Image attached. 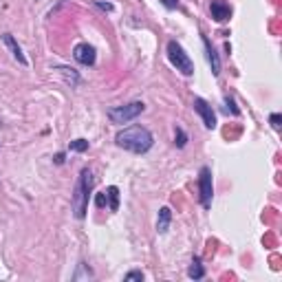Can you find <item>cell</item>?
Instances as JSON below:
<instances>
[{
    "label": "cell",
    "mask_w": 282,
    "mask_h": 282,
    "mask_svg": "<svg viewBox=\"0 0 282 282\" xmlns=\"http://www.w3.org/2000/svg\"><path fill=\"white\" fill-rule=\"evenodd\" d=\"M188 276L192 280H201V278H205V267L201 265V260L198 258H194L192 263H189V267H188Z\"/></svg>",
    "instance_id": "cell-13"
},
{
    "label": "cell",
    "mask_w": 282,
    "mask_h": 282,
    "mask_svg": "<svg viewBox=\"0 0 282 282\" xmlns=\"http://www.w3.org/2000/svg\"><path fill=\"white\" fill-rule=\"evenodd\" d=\"M223 104H225V112H227V115H240V108H238V106H236V101H234V97L232 95H225L223 97Z\"/></svg>",
    "instance_id": "cell-15"
},
{
    "label": "cell",
    "mask_w": 282,
    "mask_h": 282,
    "mask_svg": "<svg viewBox=\"0 0 282 282\" xmlns=\"http://www.w3.org/2000/svg\"><path fill=\"white\" fill-rule=\"evenodd\" d=\"M95 205H97L99 209L106 207V192H99V194H97V196H95Z\"/></svg>",
    "instance_id": "cell-20"
},
{
    "label": "cell",
    "mask_w": 282,
    "mask_h": 282,
    "mask_svg": "<svg viewBox=\"0 0 282 282\" xmlns=\"http://www.w3.org/2000/svg\"><path fill=\"white\" fill-rule=\"evenodd\" d=\"M106 205H108L110 212L119 209V189H117V186L106 188Z\"/></svg>",
    "instance_id": "cell-12"
},
{
    "label": "cell",
    "mask_w": 282,
    "mask_h": 282,
    "mask_svg": "<svg viewBox=\"0 0 282 282\" xmlns=\"http://www.w3.org/2000/svg\"><path fill=\"white\" fill-rule=\"evenodd\" d=\"M192 106H194V110L201 115L205 128H207V130H214V128H216V112H214L212 106H209L207 101L203 99V97H194Z\"/></svg>",
    "instance_id": "cell-6"
},
{
    "label": "cell",
    "mask_w": 282,
    "mask_h": 282,
    "mask_svg": "<svg viewBox=\"0 0 282 282\" xmlns=\"http://www.w3.org/2000/svg\"><path fill=\"white\" fill-rule=\"evenodd\" d=\"M269 124H271L274 130H280V128H282V115H280V112H271V115H269Z\"/></svg>",
    "instance_id": "cell-19"
},
{
    "label": "cell",
    "mask_w": 282,
    "mask_h": 282,
    "mask_svg": "<svg viewBox=\"0 0 282 282\" xmlns=\"http://www.w3.org/2000/svg\"><path fill=\"white\" fill-rule=\"evenodd\" d=\"M143 278H146V276H143V271H139V269H132L124 276L126 282H143Z\"/></svg>",
    "instance_id": "cell-18"
},
{
    "label": "cell",
    "mask_w": 282,
    "mask_h": 282,
    "mask_svg": "<svg viewBox=\"0 0 282 282\" xmlns=\"http://www.w3.org/2000/svg\"><path fill=\"white\" fill-rule=\"evenodd\" d=\"M143 110H146V104H143V101H130V104L112 106V108H108L106 117L110 119V124L124 126V124H130L132 119H137Z\"/></svg>",
    "instance_id": "cell-3"
},
{
    "label": "cell",
    "mask_w": 282,
    "mask_h": 282,
    "mask_svg": "<svg viewBox=\"0 0 282 282\" xmlns=\"http://www.w3.org/2000/svg\"><path fill=\"white\" fill-rule=\"evenodd\" d=\"M2 42H4V47H7L9 51H11V55H13V60H16L18 64H22V66H27V58H24V53H22V47L16 42V38H13L11 33H4L2 35Z\"/></svg>",
    "instance_id": "cell-10"
},
{
    "label": "cell",
    "mask_w": 282,
    "mask_h": 282,
    "mask_svg": "<svg viewBox=\"0 0 282 282\" xmlns=\"http://www.w3.org/2000/svg\"><path fill=\"white\" fill-rule=\"evenodd\" d=\"M198 198L205 209L212 207V198H214V181H212V170L207 166L201 168L198 172Z\"/></svg>",
    "instance_id": "cell-5"
},
{
    "label": "cell",
    "mask_w": 282,
    "mask_h": 282,
    "mask_svg": "<svg viewBox=\"0 0 282 282\" xmlns=\"http://www.w3.org/2000/svg\"><path fill=\"white\" fill-rule=\"evenodd\" d=\"M172 223V209L170 207H161L159 209V216H157V232L159 234H166L170 229Z\"/></svg>",
    "instance_id": "cell-11"
},
{
    "label": "cell",
    "mask_w": 282,
    "mask_h": 282,
    "mask_svg": "<svg viewBox=\"0 0 282 282\" xmlns=\"http://www.w3.org/2000/svg\"><path fill=\"white\" fill-rule=\"evenodd\" d=\"M166 51H168V60H170V64L179 71V73L186 75V78L194 75V62H192V58L186 53V49H183L181 44L177 42V40H170Z\"/></svg>",
    "instance_id": "cell-4"
},
{
    "label": "cell",
    "mask_w": 282,
    "mask_h": 282,
    "mask_svg": "<svg viewBox=\"0 0 282 282\" xmlns=\"http://www.w3.org/2000/svg\"><path fill=\"white\" fill-rule=\"evenodd\" d=\"M174 143H177V148H186L188 146V135H186V130H183L181 126L174 128Z\"/></svg>",
    "instance_id": "cell-16"
},
{
    "label": "cell",
    "mask_w": 282,
    "mask_h": 282,
    "mask_svg": "<svg viewBox=\"0 0 282 282\" xmlns=\"http://www.w3.org/2000/svg\"><path fill=\"white\" fill-rule=\"evenodd\" d=\"M95 7H99L101 11H112V2H101V0H95Z\"/></svg>",
    "instance_id": "cell-21"
},
{
    "label": "cell",
    "mask_w": 282,
    "mask_h": 282,
    "mask_svg": "<svg viewBox=\"0 0 282 282\" xmlns=\"http://www.w3.org/2000/svg\"><path fill=\"white\" fill-rule=\"evenodd\" d=\"M93 192V172L91 168H84L78 177V183H75L73 196H71V207H73L75 218H84L86 212H89V196Z\"/></svg>",
    "instance_id": "cell-2"
},
{
    "label": "cell",
    "mask_w": 282,
    "mask_h": 282,
    "mask_svg": "<svg viewBox=\"0 0 282 282\" xmlns=\"http://www.w3.org/2000/svg\"><path fill=\"white\" fill-rule=\"evenodd\" d=\"M55 71H58V73H62V75H64L66 84H71V86H78V84H80V75L75 73L73 69H66V66H55Z\"/></svg>",
    "instance_id": "cell-14"
},
{
    "label": "cell",
    "mask_w": 282,
    "mask_h": 282,
    "mask_svg": "<svg viewBox=\"0 0 282 282\" xmlns=\"http://www.w3.org/2000/svg\"><path fill=\"white\" fill-rule=\"evenodd\" d=\"M115 143L121 150H128L132 155H146L155 146V137L143 126H128L115 135Z\"/></svg>",
    "instance_id": "cell-1"
},
{
    "label": "cell",
    "mask_w": 282,
    "mask_h": 282,
    "mask_svg": "<svg viewBox=\"0 0 282 282\" xmlns=\"http://www.w3.org/2000/svg\"><path fill=\"white\" fill-rule=\"evenodd\" d=\"M209 13H212V18L216 20V22H227V20L232 18V7H229V2H225V0H212V2H209Z\"/></svg>",
    "instance_id": "cell-8"
},
{
    "label": "cell",
    "mask_w": 282,
    "mask_h": 282,
    "mask_svg": "<svg viewBox=\"0 0 282 282\" xmlns=\"http://www.w3.org/2000/svg\"><path fill=\"white\" fill-rule=\"evenodd\" d=\"M69 150L71 152H86L89 150V141L86 139H73L69 143Z\"/></svg>",
    "instance_id": "cell-17"
},
{
    "label": "cell",
    "mask_w": 282,
    "mask_h": 282,
    "mask_svg": "<svg viewBox=\"0 0 282 282\" xmlns=\"http://www.w3.org/2000/svg\"><path fill=\"white\" fill-rule=\"evenodd\" d=\"M161 4L166 9H177L179 7V0H161Z\"/></svg>",
    "instance_id": "cell-22"
},
{
    "label": "cell",
    "mask_w": 282,
    "mask_h": 282,
    "mask_svg": "<svg viewBox=\"0 0 282 282\" xmlns=\"http://www.w3.org/2000/svg\"><path fill=\"white\" fill-rule=\"evenodd\" d=\"M73 58L78 60L80 64H84V66H93V64H95V60H97L95 47H91V44H86V42L75 44V49H73Z\"/></svg>",
    "instance_id": "cell-7"
},
{
    "label": "cell",
    "mask_w": 282,
    "mask_h": 282,
    "mask_svg": "<svg viewBox=\"0 0 282 282\" xmlns=\"http://www.w3.org/2000/svg\"><path fill=\"white\" fill-rule=\"evenodd\" d=\"M203 49H205V58H207L209 69H212V75H214V78H218V75H220V60H218V53H216V49L212 47V42H209L205 35H203Z\"/></svg>",
    "instance_id": "cell-9"
},
{
    "label": "cell",
    "mask_w": 282,
    "mask_h": 282,
    "mask_svg": "<svg viewBox=\"0 0 282 282\" xmlns=\"http://www.w3.org/2000/svg\"><path fill=\"white\" fill-rule=\"evenodd\" d=\"M53 161L58 163V166H62V163H64V155H62V152H60V155H55V159H53Z\"/></svg>",
    "instance_id": "cell-23"
}]
</instances>
